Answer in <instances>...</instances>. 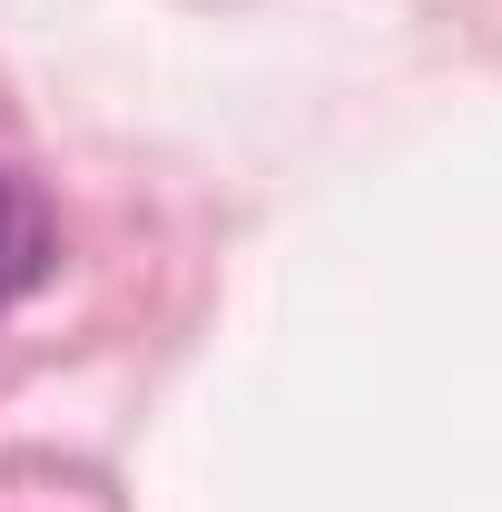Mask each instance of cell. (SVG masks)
Listing matches in <instances>:
<instances>
[{"instance_id":"obj_1","label":"cell","mask_w":502,"mask_h":512,"mask_svg":"<svg viewBox=\"0 0 502 512\" xmlns=\"http://www.w3.org/2000/svg\"><path fill=\"white\" fill-rule=\"evenodd\" d=\"M50 256H60L50 207L20 188V178H0V306H10V296H30V286L50 276Z\"/></svg>"}]
</instances>
